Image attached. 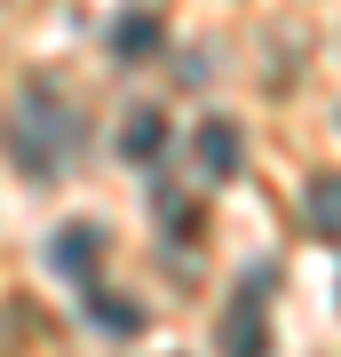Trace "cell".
Wrapping results in <instances>:
<instances>
[{"label":"cell","instance_id":"obj_1","mask_svg":"<svg viewBox=\"0 0 341 357\" xmlns=\"http://www.w3.org/2000/svg\"><path fill=\"white\" fill-rule=\"evenodd\" d=\"M16 159H24V175H56L63 167V151H72V128H63V103L56 96H24V112H16Z\"/></svg>","mask_w":341,"mask_h":357},{"label":"cell","instance_id":"obj_2","mask_svg":"<svg viewBox=\"0 0 341 357\" xmlns=\"http://www.w3.org/2000/svg\"><path fill=\"white\" fill-rule=\"evenodd\" d=\"M48 255H56L63 278H96V270H103V230H96V222H63Z\"/></svg>","mask_w":341,"mask_h":357},{"label":"cell","instance_id":"obj_3","mask_svg":"<svg viewBox=\"0 0 341 357\" xmlns=\"http://www.w3.org/2000/svg\"><path fill=\"white\" fill-rule=\"evenodd\" d=\"M119 151L135 159V167H151V159L167 151V112H159V103H135V112H127V128H119Z\"/></svg>","mask_w":341,"mask_h":357},{"label":"cell","instance_id":"obj_4","mask_svg":"<svg viewBox=\"0 0 341 357\" xmlns=\"http://www.w3.org/2000/svg\"><path fill=\"white\" fill-rule=\"evenodd\" d=\"M88 326L96 333H112V342H135V333H143V302H127V294H88Z\"/></svg>","mask_w":341,"mask_h":357},{"label":"cell","instance_id":"obj_5","mask_svg":"<svg viewBox=\"0 0 341 357\" xmlns=\"http://www.w3.org/2000/svg\"><path fill=\"white\" fill-rule=\"evenodd\" d=\"M238 159H246V143H238V128H230V119H206V128H199V167H206V175H238Z\"/></svg>","mask_w":341,"mask_h":357},{"label":"cell","instance_id":"obj_6","mask_svg":"<svg viewBox=\"0 0 341 357\" xmlns=\"http://www.w3.org/2000/svg\"><path fill=\"white\" fill-rule=\"evenodd\" d=\"M222 357H270V333H262L254 310H230L222 318Z\"/></svg>","mask_w":341,"mask_h":357},{"label":"cell","instance_id":"obj_7","mask_svg":"<svg viewBox=\"0 0 341 357\" xmlns=\"http://www.w3.org/2000/svg\"><path fill=\"white\" fill-rule=\"evenodd\" d=\"M310 230L341 238V175H317V183H310Z\"/></svg>","mask_w":341,"mask_h":357},{"label":"cell","instance_id":"obj_8","mask_svg":"<svg viewBox=\"0 0 341 357\" xmlns=\"http://www.w3.org/2000/svg\"><path fill=\"white\" fill-rule=\"evenodd\" d=\"M159 40H167V32L151 24V16H119V32H112V48L127 56V64H135V56H151V48H159Z\"/></svg>","mask_w":341,"mask_h":357}]
</instances>
